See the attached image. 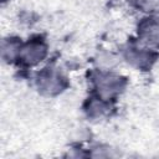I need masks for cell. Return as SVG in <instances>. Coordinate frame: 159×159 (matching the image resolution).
Returning <instances> with one entry per match:
<instances>
[{"label":"cell","instance_id":"obj_1","mask_svg":"<svg viewBox=\"0 0 159 159\" xmlns=\"http://www.w3.org/2000/svg\"><path fill=\"white\" fill-rule=\"evenodd\" d=\"M140 5L147 10L159 9V0H140Z\"/></svg>","mask_w":159,"mask_h":159}]
</instances>
